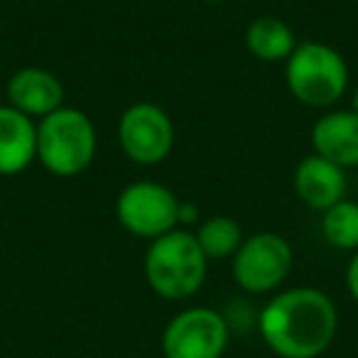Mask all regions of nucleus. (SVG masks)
Returning a JSON list of instances; mask_svg holds the SVG:
<instances>
[{"label":"nucleus","mask_w":358,"mask_h":358,"mask_svg":"<svg viewBox=\"0 0 358 358\" xmlns=\"http://www.w3.org/2000/svg\"><path fill=\"white\" fill-rule=\"evenodd\" d=\"M294 192L314 211H327L346 196V174L322 155H309L294 169Z\"/></svg>","instance_id":"9d476101"},{"label":"nucleus","mask_w":358,"mask_h":358,"mask_svg":"<svg viewBox=\"0 0 358 358\" xmlns=\"http://www.w3.org/2000/svg\"><path fill=\"white\" fill-rule=\"evenodd\" d=\"M351 110H353V113H358V86L353 89V94H351Z\"/></svg>","instance_id":"a211bd4d"},{"label":"nucleus","mask_w":358,"mask_h":358,"mask_svg":"<svg viewBox=\"0 0 358 358\" xmlns=\"http://www.w3.org/2000/svg\"><path fill=\"white\" fill-rule=\"evenodd\" d=\"M204 3H224V0H204Z\"/></svg>","instance_id":"6ab92c4d"},{"label":"nucleus","mask_w":358,"mask_h":358,"mask_svg":"<svg viewBox=\"0 0 358 358\" xmlns=\"http://www.w3.org/2000/svg\"><path fill=\"white\" fill-rule=\"evenodd\" d=\"M285 81L299 103L331 108L348 91V64L341 52L324 42H297L285 62Z\"/></svg>","instance_id":"20e7f679"},{"label":"nucleus","mask_w":358,"mask_h":358,"mask_svg":"<svg viewBox=\"0 0 358 358\" xmlns=\"http://www.w3.org/2000/svg\"><path fill=\"white\" fill-rule=\"evenodd\" d=\"M37 159V125L13 106H0V174L25 172Z\"/></svg>","instance_id":"f8f14e48"},{"label":"nucleus","mask_w":358,"mask_h":358,"mask_svg":"<svg viewBox=\"0 0 358 358\" xmlns=\"http://www.w3.org/2000/svg\"><path fill=\"white\" fill-rule=\"evenodd\" d=\"M8 101L27 118H45L64 106V86L42 66L17 69L8 81Z\"/></svg>","instance_id":"1a4fd4ad"},{"label":"nucleus","mask_w":358,"mask_h":358,"mask_svg":"<svg viewBox=\"0 0 358 358\" xmlns=\"http://www.w3.org/2000/svg\"><path fill=\"white\" fill-rule=\"evenodd\" d=\"M231 327L224 312L189 307L174 314L162 331L164 358H221L229 348Z\"/></svg>","instance_id":"0eeeda50"},{"label":"nucleus","mask_w":358,"mask_h":358,"mask_svg":"<svg viewBox=\"0 0 358 358\" xmlns=\"http://www.w3.org/2000/svg\"><path fill=\"white\" fill-rule=\"evenodd\" d=\"M118 143L135 164L152 167L164 162L174 148L172 118L157 103H133L118 120Z\"/></svg>","instance_id":"6e6552de"},{"label":"nucleus","mask_w":358,"mask_h":358,"mask_svg":"<svg viewBox=\"0 0 358 358\" xmlns=\"http://www.w3.org/2000/svg\"><path fill=\"white\" fill-rule=\"evenodd\" d=\"M322 234L338 250H358V204L338 201L322 214Z\"/></svg>","instance_id":"2eb2a0df"},{"label":"nucleus","mask_w":358,"mask_h":358,"mask_svg":"<svg viewBox=\"0 0 358 358\" xmlns=\"http://www.w3.org/2000/svg\"><path fill=\"white\" fill-rule=\"evenodd\" d=\"M209 260L194 234L174 229L150 243L145 253V280L157 297L169 302L189 299L204 287Z\"/></svg>","instance_id":"f03ea898"},{"label":"nucleus","mask_w":358,"mask_h":358,"mask_svg":"<svg viewBox=\"0 0 358 358\" xmlns=\"http://www.w3.org/2000/svg\"><path fill=\"white\" fill-rule=\"evenodd\" d=\"M196 243H199L201 253L206 260H226L234 258L236 250L243 243V229L236 219L231 216H211L199 226L194 234Z\"/></svg>","instance_id":"4468645a"},{"label":"nucleus","mask_w":358,"mask_h":358,"mask_svg":"<svg viewBox=\"0 0 358 358\" xmlns=\"http://www.w3.org/2000/svg\"><path fill=\"white\" fill-rule=\"evenodd\" d=\"M336 331V304L317 287L278 292L258 312L260 338L280 358H319L329 351Z\"/></svg>","instance_id":"f257e3e1"},{"label":"nucleus","mask_w":358,"mask_h":358,"mask_svg":"<svg viewBox=\"0 0 358 358\" xmlns=\"http://www.w3.org/2000/svg\"><path fill=\"white\" fill-rule=\"evenodd\" d=\"M96 148V128L79 108L62 106L37 123V159L55 177L81 174L94 162Z\"/></svg>","instance_id":"7ed1b4c3"},{"label":"nucleus","mask_w":358,"mask_h":358,"mask_svg":"<svg viewBox=\"0 0 358 358\" xmlns=\"http://www.w3.org/2000/svg\"><path fill=\"white\" fill-rule=\"evenodd\" d=\"M196 214H199V209H196L194 204H189V201H179V226L196 221Z\"/></svg>","instance_id":"f3484780"},{"label":"nucleus","mask_w":358,"mask_h":358,"mask_svg":"<svg viewBox=\"0 0 358 358\" xmlns=\"http://www.w3.org/2000/svg\"><path fill=\"white\" fill-rule=\"evenodd\" d=\"M115 219L135 238L155 241L179 229V199L159 182H133L118 194Z\"/></svg>","instance_id":"423d86ee"},{"label":"nucleus","mask_w":358,"mask_h":358,"mask_svg":"<svg viewBox=\"0 0 358 358\" xmlns=\"http://www.w3.org/2000/svg\"><path fill=\"white\" fill-rule=\"evenodd\" d=\"M245 47L255 59L275 64V62L289 59V55L297 47V37L285 20L275 15H263L255 17L245 30Z\"/></svg>","instance_id":"ddd939ff"},{"label":"nucleus","mask_w":358,"mask_h":358,"mask_svg":"<svg viewBox=\"0 0 358 358\" xmlns=\"http://www.w3.org/2000/svg\"><path fill=\"white\" fill-rule=\"evenodd\" d=\"M312 148L338 167H358V113L329 110L314 123Z\"/></svg>","instance_id":"9b49d317"},{"label":"nucleus","mask_w":358,"mask_h":358,"mask_svg":"<svg viewBox=\"0 0 358 358\" xmlns=\"http://www.w3.org/2000/svg\"><path fill=\"white\" fill-rule=\"evenodd\" d=\"M294 253L287 238L278 234H255L241 243L231 258L234 280L248 294H270L289 278Z\"/></svg>","instance_id":"39448f33"},{"label":"nucleus","mask_w":358,"mask_h":358,"mask_svg":"<svg viewBox=\"0 0 358 358\" xmlns=\"http://www.w3.org/2000/svg\"><path fill=\"white\" fill-rule=\"evenodd\" d=\"M346 287H348V294L353 297V302L358 304V250L353 253V258L348 260V268H346Z\"/></svg>","instance_id":"dca6fc26"}]
</instances>
